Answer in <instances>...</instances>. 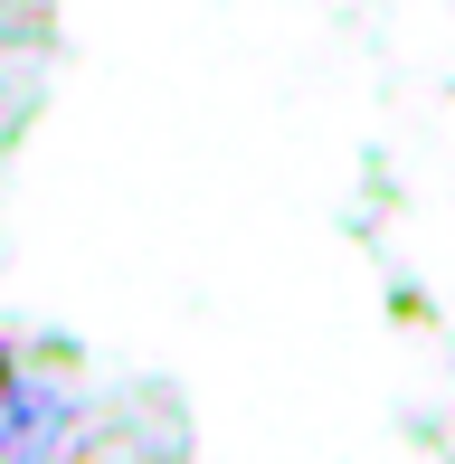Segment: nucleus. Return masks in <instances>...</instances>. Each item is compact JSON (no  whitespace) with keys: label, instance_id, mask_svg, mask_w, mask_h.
Instances as JSON below:
<instances>
[{"label":"nucleus","instance_id":"1","mask_svg":"<svg viewBox=\"0 0 455 464\" xmlns=\"http://www.w3.org/2000/svg\"><path fill=\"white\" fill-rule=\"evenodd\" d=\"M0 408H10V351H0Z\"/></svg>","mask_w":455,"mask_h":464}]
</instances>
